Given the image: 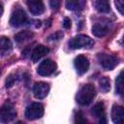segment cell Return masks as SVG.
Returning a JSON list of instances; mask_svg holds the SVG:
<instances>
[{"label": "cell", "instance_id": "5", "mask_svg": "<svg viewBox=\"0 0 124 124\" xmlns=\"http://www.w3.org/2000/svg\"><path fill=\"white\" fill-rule=\"evenodd\" d=\"M97 58H98V61L100 63V65L107 71H110V70L114 69V67L118 63V58L117 57H115L113 55L106 54V53L98 54Z\"/></svg>", "mask_w": 124, "mask_h": 124}, {"label": "cell", "instance_id": "1", "mask_svg": "<svg viewBox=\"0 0 124 124\" xmlns=\"http://www.w3.org/2000/svg\"><path fill=\"white\" fill-rule=\"evenodd\" d=\"M96 95V89L92 84L83 85L77 93L76 100L80 106H88Z\"/></svg>", "mask_w": 124, "mask_h": 124}, {"label": "cell", "instance_id": "15", "mask_svg": "<svg viewBox=\"0 0 124 124\" xmlns=\"http://www.w3.org/2000/svg\"><path fill=\"white\" fill-rule=\"evenodd\" d=\"M85 4L86 0H66V8L70 11H81Z\"/></svg>", "mask_w": 124, "mask_h": 124}, {"label": "cell", "instance_id": "2", "mask_svg": "<svg viewBox=\"0 0 124 124\" xmlns=\"http://www.w3.org/2000/svg\"><path fill=\"white\" fill-rule=\"evenodd\" d=\"M68 45H69L70 48H72V49H78V48H82V47L91 48L94 46V41L86 35L79 34V35H77L74 38H72L69 41Z\"/></svg>", "mask_w": 124, "mask_h": 124}, {"label": "cell", "instance_id": "11", "mask_svg": "<svg viewBox=\"0 0 124 124\" xmlns=\"http://www.w3.org/2000/svg\"><path fill=\"white\" fill-rule=\"evenodd\" d=\"M91 113L92 115L98 119L99 123L101 124H105L107 123V118H106V110H105V107L104 104L102 102L97 103L93 106L92 109H91Z\"/></svg>", "mask_w": 124, "mask_h": 124}, {"label": "cell", "instance_id": "6", "mask_svg": "<svg viewBox=\"0 0 124 124\" xmlns=\"http://www.w3.org/2000/svg\"><path fill=\"white\" fill-rule=\"evenodd\" d=\"M57 68V65L54 61H52L51 59H46L44 61H42L40 63V65L37 68V73L40 76L43 77H46L49 76L51 74H53L55 72Z\"/></svg>", "mask_w": 124, "mask_h": 124}, {"label": "cell", "instance_id": "8", "mask_svg": "<svg viewBox=\"0 0 124 124\" xmlns=\"http://www.w3.org/2000/svg\"><path fill=\"white\" fill-rule=\"evenodd\" d=\"M111 24L108 21H101V22H96L92 26V33L96 37H105L108 35L110 31Z\"/></svg>", "mask_w": 124, "mask_h": 124}, {"label": "cell", "instance_id": "18", "mask_svg": "<svg viewBox=\"0 0 124 124\" xmlns=\"http://www.w3.org/2000/svg\"><path fill=\"white\" fill-rule=\"evenodd\" d=\"M95 7L99 13H103V14L108 13L110 10L109 0H96Z\"/></svg>", "mask_w": 124, "mask_h": 124}, {"label": "cell", "instance_id": "12", "mask_svg": "<svg viewBox=\"0 0 124 124\" xmlns=\"http://www.w3.org/2000/svg\"><path fill=\"white\" fill-rule=\"evenodd\" d=\"M27 7L31 14L41 15L45 12V5L43 0H26Z\"/></svg>", "mask_w": 124, "mask_h": 124}, {"label": "cell", "instance_id": "26", "mask_svg": "<svg viewBox=\"0 0 124 124\" xmlns=\"http://www.w3.org/2000/svg\"><path fill=\"white\" fill-rule=\"evenodd\" d=\"M63 26H64V28H66V29L70 28V27H71V19L68 18V17H65L64 20H63Z\"/></svg>", "mask_w": 124, "mask_h": 124}, {"label": "cell", "instance_id": "21", "mask_svg": "<svg viewBox=\"0 0 124 124\" xmlns=\"http://www.w3.org/2000/svg\"><path fill=\"white\" fill-rule=\"evenodd\" d=\"M75 122L76 123H86L87 120L81 111H78L75 115Z\"/></svg>", "mask_w": 124, "mask_h": 124}, {"label": "cell", "instance_id": "25", "mask_svg": "<svg viewBox=\"0 0 124 124\" xmlns=\"http://www.w3.org/2000/svg\"><path fill=\"white\" fill-rule=\"evenodd\" d=\"M61 4V0H49V6L52 10H58Z\"/></svg>", "mask_w": 124, "mask_h": 124}, {"label": "cell", "instance_id": "27", "mask_svg": "<svg viewBox=\"0 0 124 124\" xmlns=\"http://www.w3.org/2000/svg\"><path fill=\"white\" fill-rule=\"evenodd\" d=\"M2 14H3V6H2V4L0 3V16H1Z\"/></svg>", "mask_w": 124, "mask_h": 124}, {"label": "cell", "instance_id": "22", "mask_svg": "<svg viewBox=\"0 0 124 124\" xmlns=\"http://www.w3.org/2000/svg\"><path fill=\"white\" fill-rule=\"evenodd\" d=\"M16 80V75H10L6 79V87L8 88V87L13 86Z\"/></svg>", "mask_w": 124, "mask_h": 124}, {"label": "cell", "instance_id": "14", "mask_svg": "<svg viewBox=\"0 0 124 124\" xmlns=\"http://www.w3.org/2000/svg\"><path fill=\"white\" fill-rule=\"evenodd\" d=\"M124 117V108L121 106L114 105L111 109V120L113 123L120 124L123 122Z\"/></svg>", "mask_w": 124, "mask_h": 124}, {"label": "cell", "instance_id": "23", "mask_svg": "<svg viewBox=\"0 0 124 124\" xmlns=\"http://www.w3.org/2000/svg\"><path fill=\"white\" fill-rule=\"evenodd\" d=\"M62 37H63V33H62L61 31H57V32L51 34L47 39H48L49 41H58V40H60Z\"/></svg>", "mask_w": 124, "mask_h": 124}, {"label": "cell", "instance_id": "4", "mask_svg": "<svg viewBox=\"0 0 124 124\" xmlns=\"http://www.w3.org/2000/svg\"><path fill=\"white\" fill-rule=\"evenodd\" d=\"M24 114L28 120L39 119L44 115V106L41 103H32L26 108Z\"/></svg>", "mask_w": 124, "mask_h": 124}, {"label": "cell", "instance_id": "19", "mask_svg": "<svg viewBox=\"0 0 124 124\" xmlns=\"http://www.w3.org/2000/svg\"><path fill=\"white\" fill-rule=\"evenodd\" d=\"M99 86H100V89L102 92L104 93H107L109 91L110 89V81H109V78H107V77H103L99 79Z\"/></svg>", "mask_w": 124, "mask_h": 124}, {"label": "cell", "instance_id": "16", "mask_svg": "<svg viewBox=\"0 0 124 124\" xmlns=\"http://www.w3.org/2000/svg\"><path fill=\"white\" fill-rule=\"evenodd\" d=\"M34 36V33L31 32V31H28V30H24V31H21L17 34L15 35V41L18 44L20 43H24L26 41H29L30 39H32Z\"/></svg>", "mask_w": 124, "mask_h": 124}, {"label": "cell", "instance_id": "17", "mask_svg": "<svg viewBox=\"0 0 124 124\" xmlns=\"http://www.w3.org/2000/svg\"><path fill=\"white\" fill-rule=\"evenodd\" d=\"M12 49V42L6 36L0 37V52L7 53Z\"/></svg>", "mask_w": 124, "mask_h": 124}, {"label": "cell", "instance_id": "24", "mask_svg": "<svg viewBox=\"0 0 124 124\" xmlns=\"http://www.w3.org/2000/svg\"><path fill=\"white\" fill-rule=\"evenodd\" d=\"M115 6L118 10V12L120 13V15H123V9H124V0H114Z\"/></svg>", "mask_w": 124, "mask_h": 124}, {"label": "cell", "instance_id": "13", "mask_svg": "<svg viewBox=\"0 0 124 124\" xmlns=\"http://www.w3.org/2000/svg\"><path fill=\"white\" fill-rule=\"evenodd\" d=\"M48 52H49V48H48L47 46H43V45H39V46H37L32 50V52L30 53V54H31V55H30L31 60H32L34 63H36V62H38L42 57H44L46 54H47Z\"/></svg>", "mask_w": 124, "mask_h": 124}, {"label": "cell", "instance_id": "9", "mask_svg": "<svg viewBox=\"0 0 124 124\" xmlns=\"http://www.w3.org/2000/svg\"><path fill=\"white\" fill-rule=\"evenodd\" d=\"M49 92V85L46 82L39 81L36 82L33 86V93L35 98L37 99H44L47 96Z\"/></svg>", "mask_w": 124, "mask_h": 124}, {"label": "cell", "instance_id": "20", "mask_svg": "<svg viewBox=\"0 0 124 124\" xmlns=\"http://www.w3.org/2000/svg\"><path fill=\"white\" fill-rule=\"evenodd\" d=\"M122 76H123V71H121L119 73V75L115 80V90H116V93L119 95L123 94V78H122Z\"/></svg>", "mask_w": 124, "mask_h": 124}, {"label": "cell", "instance_id": "7", "mask_svg": "<svg viewBox=\"0 0 124 124\" xmlns=\"http://www.w3.org/2000/svg\"><path fill=\"white\" fill-rule=\"evenodd\" d=\"M27 21V16L25 14V12L21 9H17L16 10L10 18V24L13 27H19L23 24H25Z\"/></svg>", "mask_w": 124, "mask_h": 124}, {"label": "cell", "instance_id": "10", "mask_svg": "<svg viewBox=\"0 0 124 124\" xmlns=\"http://www.w3.org/2000/svg\"><path fill=\"white\" fill-rule=\"evenodd\" d=\"M74 65L78 75L85 74L89 69V61L83 55H78L74 60Z\"/></svg>", "mask_w": 124, "mask_h": 124}, {"label": "cell", "instance_id": "3", "mask_svg": "<svg viewBox=\"0 0 124 124\" xmlns=\"http://www.w3.org/2000/svg\"><path fill=\"white\" fill-rule=\"evenodd\" d=\"M16 116V110L14 105L10 102H6L0 108V121L7 123L13 121Z\"/></svg>", "mask_w": 124, "mask_h": 124}]
</instances>
